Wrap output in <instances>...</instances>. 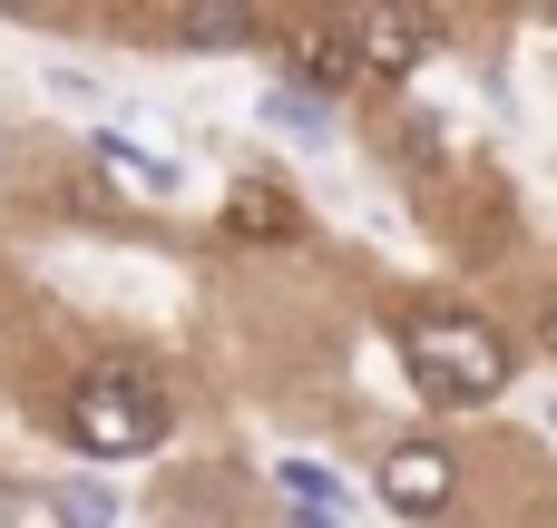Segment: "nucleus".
Wrapping results in <instances>:
<instances>
[{
  "instance_id": "nucleus-2",
  "label": "nucleus",
  "mask_w": 557,
  "mask_h": 528,
  "mask_svg": "<svg viewBox=\"0 0 557 528\" xmlns=\"http://www.w3.org/2000/svg\"><path fill=\"white\" fill-rule=\"evenodd\" d=\"M69 441H78L88 461H137V451L166 441V392H157L147 372L108 363V372H88V382L69 392Z\"/></svg>"
},
{
  "instance_id": "nucleus-10",
  "label": "nucleus",
  "mask_w": 557,
  "mask_h": 528,
  "mask_svg": "<svg viewBox=\"0 0 557 528\" xmlns=\"http://www.w3.org/2000/svg\"><path fill=\"white\" fill-rule=\"evenodd\" d=\"M274 127H304V137H323V98H304V88H274V108H264Z\"/></svg>"
},
{
  "instance_id": "nucleus-3",
  "label": "nucleus",
  "mask_w": 557,
  "mask_h": 528,
  "mask_svg": "<svg viewBox=\"0 0 557 528\" xmlns=\"http://www.w3.org/2000/svg\"><path fill=\"white\" fill-rule=\"evenodd\" d=\"M382 500H392L401 519H441V509L460 500V461H450L441 441H392V451H382Z\"/></svg>"
},
{
  "instance_id": "nucleus-9",
  "label": "nucleus",
  "mask_w": 557,
  "mask_h": 528,
  "mask_svg": "<svg viewBox=\"0 0 557 528\" xmlns=\"http://www.w3.org/2000/svg\"><path fill=\"white\" fill-rule=\"evenodd\" d=\"M274 480H284V500H294V509H313V519H333V480H323L313 461H284Z\"/></svg>"
},
{
  "instance_id": "nucleus-7",
  "label": "nucleus",
  "mask_w": 557,
  "mask_h": 528,
  "mask_svg": "<svg viewBox=\"0 0 557 528\" xmlns=\"http://www.w3.org/2000/svg\"><path fill=\"white\" fill-rule=\"evenodd\" d=\"M176 39L186 49H245L255 39V10H176Z\"/></svg>"
},
{
  "instance_id": "nucleus-8",
  "label": "nucleus",
  "mask_w": 557,
  "mask_h": 528,
  "mask_svg": "<svg viewBox=\"0 0 557 528\" xmlns=\"http://www.w3.org/2000/svg\"><path fill=\"white\" fill-rule=\"evenodd\" d=\"M108 519H117V500H108L98 480H69V490H59V528H108Z\"/></svg>"
},
{
  "instance_id": "nucleus-5",
  "label": "nucleus",
  "mask_w": 557,
  "mask_h": 528,
  "mask_svg": "<svg viewBox=\"0 0 557 528\" xmlns=\"http://www.w3.org/2000/svg\"><path fill=\"white\" fill-rule=\"evenodd\" d=\"M294 69H304L313 88H352V78H362V39H352V20H313V29H294Z\"/></svg>"
},
{
  "instance_id": "nucleus-4",
  "label": "nucleus",
  "mask_w": 557,
  "mask_h": 528,
  "mask_svg": "<svg viewBox=\"0 0 557 528\" xmlns=\"http://www.w3.org/2000/svg\"><path fill=\"white\" fill-rule=\"evenodd\" d=\"M352 39H362V69H411V59L441 39V20H431V10H362Z\"/></svg>"
},
{
  "instance_id": "nucleus-6",
  "label": "nucleus",
  "mask_w": 557,
  "mask_h": 528,
  "mask_svg": "<svg viewBox=\"0 0 557 528\" xmlns=\"http://www.w3.org/2000/svg\"><path fill=\"white\" fill-rule=\"evenodd\" d=\"M235 235H255V245H284V235H304V216H294V196H274V186H235Z\"/></svg>"
},
{
  "instance_id": "nucleus-1",
  "label": "nucleus",
  "mask_w": 557,
  "mask_h": 528,
  "mask_svg": "<svg viewBox=\"0 0 557 528\" xmlns=\"http://www.w3.org/2000/svg\"><path fill=\"white\" fill-rule=\"evenodd\" d=\"M401 363H411V382H421L431 402H450V412L509 392V343H499L480 314H460V304H421V314L401 323Z\"/></svg>"
},
{
  "instance_id": "nucleus-11",
  "label": "nucleus",
  "mask_w": 557,
  "mask_h": 528,
  "mask_svg": "<svg viewBox=\"0 0 557 528\" xmlns=\"http://www.w3.org/2000/svg\"><path fill=\"white\" fill-rule=\"evenodd\" d=\"M539 353H557V294L539 304Z\"/></svg>"
}]
</instances>
